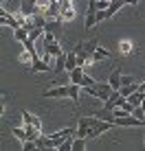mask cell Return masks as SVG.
Segmentation results:
<instances>
[{
    "label": "cell",
    "instance_id": "cell-17",
    "mask_svg": "<svg viewBox=\"0 0 145 151\" xmlns=\"http://www.w3.org/2000/svg\"><path fill=\"white\" fill-rule=\"evenodd\" d=\"M13 37L18 40V42H24V40L29 37V29L27 27H18V29L13 31Z\"/></svg>",
    "mask_w": 145,
    "mask_h": 151
},
{
    "label": "cell",
    "instance_id": "cell-10",
    "mask_svg": "<svg viewBox=\"0 0 145 151\" xmlns=\"http://www.w3.org/2000/svg\"><path fill=\"white\" fill-rule=\"evenodd\" d=\"M22 123H24V125H33V127H38L40 132H42V123H40V118H38V116H33V114L27 112V110L22 112Z\"/></svg>",
    "mask_w": 145,
    "mask_h": 151
},
{
    "label": "cell",
    "instance_id": "cell-18",
    "mask_svg": "<svg viewBox=\"0 0 145 151\" xmlns=\"http://www.w3.org/2000/svg\"><path fill=\"white\" fill-rule=\"evenodd\" d=\"M86 142H88V138L77 136L75 140H72V151H84V149H86Z\"/></svg>",
    "mask_w": 145,
    "mask_h": 151
},
{
    "label": "cell",
    "instance_id": "cell-28",
    "mask_svg": "<svg viewBox=\"0 0 145 151\" xmlns=\"http://www.w3.org/2000/svg\"><path fill=\"white\" fill-rule=\"evenodd\" d=\"M143 140H145V138H143Z\"/></svg>",
    "mask_w": 145,
    "mask_h": 151
},
{
    "label": "cell",
    "instance_id": "cell-2",
    "mask_svg": "<svg viewBox=\"0 0 145 151\" xmlns=\"http://www.w3.org/2000/svg\"><path fill=\"white\" fill-rule=\"evenodd\" d=\"M97 0H88V11H86V20H84V29H92L99 20H97Z\"/></svg>",
    "mask_w": 145,
    "mask_h": 151
},
{
    "label": "cell",
    "instance_id": "cell-23",
    "mask_svg": "<svg viewBox=\"0 0 145 151\" xmlns=\"http://www.w3.org/2000/svg\"><path fill=\"white\" fill-rule=\"evenodd\" d=\"M130 83H136L132 75H121V86H130Z\"/></svg>",
    "mask_w": 145,
    "mask_h": 151
},
{
    "label": "cell",
    "instance_id": "cell-3",
    "mask_svg": "<svg viewBox=\"0 0 145 151\" xmlns=\"http://www.w3.org/2000/svg\"><path fill=\"white\" fill-rule=\"evenodd\" d=\"M68 96H70V86H57L42 92V99H68Z\"/></svg>",
    "mask_w": 145,
    "mask_h": 151
},
{
    "label": "cell",
    "instance_id": "cell-9",
    "mask_svg": "<svg viewBox=\"0 0 145 151\" xmlns=\"http://www.w3.org/2000/svg\"><path fill=\"white\" fill-rule=\"evenodd\" d=\"M77 66H79V55H77V50L72 48L66 53V72H70V70H75Z\"/></svg>",
    "mask_w": 145,
    "mask_h": 151
},
{
    "label": "cell",
    "instance_id": "cell-16",
    "mask_svg": "<svg viewBox=\"0 0 145 151\" xmlns=\"http://www.w3.org/2000/svg\"><path fill=\"white\" fill-rule=\"evenodd\" d=\"M11 134H13V138H18V140H29V132H27V127H13L11 129Z\"/></svg>",
    "mask_w": 145,
    "mask_h": 151
},
{
    "label": "cell",
    "instance_id": "cell-24",
    "mask_svg": "<svg viewBox=\"0 0 145 151\" xmlns=\"http://www.w3.org/2000/svg\"><path fill=\"white\" fill-rule=\"evenodd\" d=\"M110 7V0H97V9H108Z\"/></svg>",
    "mask_w": 145,
    "mask_h": 151
},
{
    "label": "cell",
    "instance_id": "cell-6",
    "mask_svg": "<svg viewBox=\"0 0 145 151\" xmlns=\"http://www.w3.org/2000/svg\"><path fill=\"white\" fill-rule=\"evenodd\" d=\"M59 20H64V22H72V20H75L72 0H62V13H59Z\"/></svg>",
    "mask_w": 145,
    "mask_h": 151
},
{
    "label": "cell",
    "instance_id": "cell-22",
    "mask_svg": "<svg viewBox=\"0 0 145 151\" xmlns=\"http://www.w3.org/2000/svg\"><path fill=\"white\" fill-rule=\"evenodd\" d=\"M95 79H92L90 75H84V79H81V88H88V86H95Z\"/></svg>",
    "mask_w": 145,
    "mask_h": 151
},
{
    "label": "cell",
    "instance_id": "cell-14",
    "mask_svg": "<svg viewBox=\"0 0 145 151\" xmlns=\"http://www.w3.org/2000/svg\"><path fill=\"white\" fill-rule=\"evenodd\" d=\"M53 72H66V53H62V55H57V57H55Z\"/></svg>",
    "mask_w": 145,
    "mask_h": 151
},
{
    "label": "cell",
    "instance_id": "cell-20",
    "mask_svg": "<svg viewBox=\"0 0 145 151\" xmlns=\"http://www.w3.org/2000/svg\"><path fill=\"white\" fill-rule=\"evenodd\" d=\"M72 140H75L72 136H68V138H64V142H62L59 147H57V151H72Z\"/></svg>",
    "mask_w": 145,
    "mask_h": 151
},
{
    "label": "cell",
    "instance_id": "cell-4",
    "mask_svg": "<svg viewBox=\"0 0 145 151\" xmlns=\"http://www.w3.org/2000/svg\"><path fill=\"white\" fill-rule=\"evenodd\" d=\"M112 127H115V123H110V121H101V118H99V121L92 125V129L88 132V136H86V138H88V140H95L97 136H101L103 132H108V129H112Z\"/></svg>",
    "mask_w": 145,
    "mask_h": 151
},
{
    "label": "cell",
    "instance_id": "cell-21",
    "mask_svg": "<svg viewBox=\"0 0 145 151\" xmlns=\"http://www.w3.org/2000/svg\"><path fill=\"white\" fill-rule=\"evenodd\" d=\"M33 149H38L35 140H22V151H33Z\"/></svg>",
    "mask_w": 145,
    "mask_h": 151
},
{
    "label": "cell",
    "instance_id": "cell-25",
    "mask_svg": "<svg viewBox=\"0 0 145 151\" xmlns=\"http://www.w3.org/2000/svg\"><path fill=\"white\" fill-rule=\"evenodd\" d=\"M125 4H132V7H136V4H138V0H125Z\"/></svg>",
    "mask_w": 145,
    "mask_h": 151
},
{
    "label": "cell",
    "instance_id": "cell-11",
    "mask_svg": "<svg viewBox=\"0 0 145 151\" xmlns=\"http://www.w3.org/2000/svg\"><path fill=\"white\" fill-rule=\"evenodd\" d=\"M84 75H86L84 66H77L75 70H70V72H68V77H70V83H77V86H81V79H84Z\"/></svg>",
    "mask_w": 145,
    "mask_h": 151
},
{
    "label": "cell",
    "instance_id": "cell-1",
    "mask_svg": "<svg viewBox=\"0 0 145 151\" xmlns=\"http://www.w3.org/2000/svg\"><path fill=\"white\" fill-rule=\"evenodd\" d=\"M112 90H115V88H112L108 81H106V83H99V81H97L95 86H88V88H84V92H86V94H90V96L99 99V101H106V99L112 94Z\"/></svg>",
    "mask_w": 145,
    "mask_h": 151
},
{
    "label": "cell",
    "instance_id": "cell-13",
    "mask_svg": "<svg viewBox=\"0 0 145 151\" xmlns=\"http://www.w3.org/2000/svg\"><path fill=\"white\" fill-rule=\"evenodd\" d=\"M119 50H121L123 55H132V53H136V44L130 40H123L121 44H119Z\"/></svg>",
    "mask_w": 145,
    "mask_h": 151
},
{
    "label": "cell",
    "instance_id": "cell-19",
    "mask_svg": "<svg viewBox=\"0 0 145 151\" xmlns=\"http://www.w3.org/2000/svg\"><path fill=\"white\" fill-rule=\"evenodd\" d=\"M119 90H121V94H123V96H130L132 92H136V90H138V86H136V83H130V86H121Z\"/></svg>",
    "mask_w": 145,
    "mask_h": 151
},
{
    "label": "cell",
    "instance_id": "cell-27",
    "mask_svg": "<svg viewBox=\"0 0 145 151\" xmlns=\"http://www.w3.org/2000/svg\"><path fill=\"white\" fill-rule=\"evenodd\" d=\"M141 107H143V112H145V101H143V103H141Z\"/></svg>",
    "mask_w": 145,
    "mask_h": 151
},
{
    "label": "cell",
    "instance_id": "cell-26",
    "mask_svg": "<svg viewBox=\"0 0 145 151\" xmlns=\"http://www.w3.org/2000/svg\"><path fill=\"white\" fill-rule=\"evenodd\" d=\"M138 90H141V92H143V94H145V81L141 83V86H138Z\"/></svg>",
    "mask_w": 145,
    "mask_h": 151
},
{
    "label": "cell",
    "instance_id": "cell-15",
    "mask_svg": "<svg viewBox=\"0 0 145 151\" xmlns=\"http://www.w3.org/2000/svg\"><path fill=\"white\" fill-rule=\"evenodd\" d=\"M110 55H112V53H110L108 48H103V46H99V48H97L95 53H92V59H95V64H97V61H101V59H108Z\"/></svg>",
    "mask_w": 145,
    "mask_h": 151
},
{
    "label": "cell",
    "instance_id": "cell-8",
    "mask_svg": "<svg viewBox=\"0 0 145 151\" xmlns=\"http://www.w3.org/2000/svg\"><path fill=\"white\" fill-rule=\"evenodd\" d=\"M29 70H33V72H51V70H53V66H51V61H46V59H42V57H38V59L31 64Z\"/></svg>",
    "mask_w": 145,
    "mask_h": 151
},
{
    "label": "cell",
    "instance_id": "cell-7",
    "mask_svg": "<svg viewBox=\"0 0 145 151\" xmlns=\"http://www.w3.org/2000/svg\"><path fill=\"white\" fill-rule=\"evenodd\" d=\"M62 29H64V20H59V18L49 20V22H46V27H44L46 33H53L55 37H59V35H62Z\"/></svg>",
    "mask_w": 145,
    "mask_h": 151
},
{
    "label": "cell",
    "instance_id": "cell-12",
    "mask_svg": "<svg viewBox=\"0 0 145 151\" xmlns=\"http://www.w3.org/2000/svg\"><path fill=\"white\" fill-rule=\"evenodd\" d=\"M108 83H110L115 90H119V88H121V70H119V68H112L110 77H108Z\"/></svg>",
    "mask_w": 145,
    "mask_h": 151
},
{
    "label": "cell",
    "instance_id": "cell-5",
    "mask_svg": "<svg viewBox=\"0 0 145 151\" xmlns=\"http://www.w3.org/2000/svg\"><path fill=\"white\" fill-rule=\"evenodd\" d=\"M0 24H2V27H11L13 31L18 29V27H22V24H20V20H18V15L7 13L4 9H0Z\"/></svg>",
    "mask_w": 145,
    "mask_h": 151
}]
</instances>
